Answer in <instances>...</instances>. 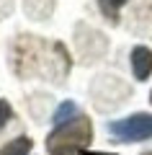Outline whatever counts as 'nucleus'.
<instances>
[{"label": "nucleus", "mask_w": 152, "mask_h": 155, "mask_svg": "<svg viewBox=\"0 0 152 155\" xmlns=\"http://www.w3.org/2000/svg\"><path fill=\"white\" fill-rule=\"evenodd\" d=\"M93 129L85 116H75L72 122L57 127L47 140L49 155H80V150H85V145L90 142Z\"/></svg>", "instance_id": "1"}, {"label": "nucleus", "mask_w": 152, "mask_h": 155, "mask_svg": "<svg viewBox=\"0 0 152 155\" xmlns=\"http://www.w3.org/2000/svg\"><path fill=\"white\" fill-rule=\"evenodd\" d=\"M108 132L124 142H139V140L152 137V114H131L129 119L111 122Z\"/></svg>", "instance_id": "2"}, {"label": "nucleus", "mask_w": 152, "mask_h": 155, "mask_svg": "<svg viewBox=\"0 0 152 155\" xmlns=\"http://www.w3.org/2000/svg\"><path fill=\"white\" fill-rule=\"evenodd\" d=\"M131 70H134L137 80H147L152 75V49L134 47V52H131Z\"/></svg>", "instance_id": "3"}, {"label": "nucleus", "mask_w": 152, "mask_h": 155, "mask_svg": "<svg viewBox=\"0 0 152 155\" xmlns=\"http://www.w3.org/2000/svg\"><path fill=\"white\" fill-rule=\"evenodd\" d=\"M77 116V106L72 104V101H65V104H60L57 106V111H54V127H62V124H67V122H72Z\"/></svg>", "instance_id": "4"}, {"label": "nucleus", "mask_w": 152, "mask_h": 155, "mask_svg": "<svg viewBox=\"0 0 152 155\" xmlns=\"http://www.w3.org/2000/svg\"><path fill=\"white\" fill-rule=\"evenodd\" d=\"M28 150H31V140L28 137H16L5 147H0V155H28Z\"/></svg>", "instance_id": "5"}, {"label": "nucleus", "mask_w": 152, "mask_h": 155, "mask_svg": "<svg viewBox=\"0 0 152 155\" xmlns=\"http://www.w3.org/2000/svg\"><path fill=\"white\" fill-rule=\"evenodd\" d=\"M126 0H98V5H101V11L106 13V16L111 18V21H116V13H119V8L124 5Z\"/></svg>", "instance_id": "6"}, {"label": "nucleus", "mask_w": 152, "mask_h": 155, "mask_svg": "<svg viewBox=\"0 0 152 155\" xmlns=\"http://www.w3.org/2000/svg\"><path fill=\"white\" fill-rule=\"evenodd\" d=\"M8 119H13V109H11V104H8V101L0 98V129L8 124Z\"/></svg>", "instance_id": "7"}, {"label": "nucleus", "mask_w": 152, "mask_h": 155, "mask_svg": "<svg viewBox=\"0 0 152 155\" xmlns=\"http://www.w3.org/2000/svg\"><path fill=\"white\" fill-rule=\"evenodd\" d=\"M80 155H98V153H88V150H80Z\"/></svg>", "instance_id": "8"}, {"label": "nucleus", "mask_w": 152, "mask_h": 155, "mask_svg": "<svg viewBox=\"0 0 152 155\" xmlns=\"http://www.w3.org/2000/svg\"><path fill=\"white\" fill-rule=\"evenodd\" d=\"M144 155H152V153H144Z\"/></svg>", "instance_id": "9"}, {"label": "nucleus", "mask_w": 152, "mask_h": 155, "mask_svg": "<svg viewBox=\"0 0 152 155\" xmlns=\"http://www.w3.org/2000/svg\"><path fill=\"white\" fill-rule=\"evenodd\" d=\"M150 101H152V93H150Z\"/></svg>", "instance_id": "10"}]
</instances>
